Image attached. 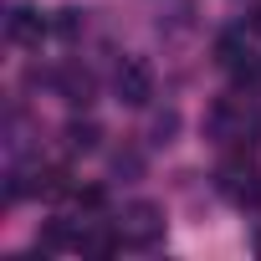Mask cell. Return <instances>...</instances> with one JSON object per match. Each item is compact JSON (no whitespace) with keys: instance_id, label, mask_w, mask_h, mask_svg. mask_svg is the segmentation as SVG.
<instances>
[{"instance_id":"1","label":"cell","mask_w":261,"mask_h":261,"mask_svg":"<svg viewBox=\"0 0 261 261\" xmlns=\"http://www.w3.org/2000/svg\"><path fill=\"white\" fill-rule=\"evenodd\" d=\"M118 236H123V246L149 251V246L164 236V210H159V205H149V200L128 205V210H123V220H118Z\"/></svg>"},{"instance_id":"2","label":"cell","mask_w":261,"mask_h":261,"mask_svg":"<svg viewBox=\"0 0 261 261\" xmlns=\"http://www.w3.org/2000/svg\"><path fill=\"white\" fill-rule=\"evenodd\" d=\"M113 92H118V102H128V108H144V102L154 97V72H149V62H139V57L118 62V72H113Z\"/></svg>"},{"instance_id":"3","label":"cell","mask_w":261,"mask_h":261,"mask_svg":"<svg viewBox=\"0 0 261 261\" xmlns=\"http://www.w3.org/2000/svg\"><path fill=\"white\" fill-rule=\"evenodd\" d=\"M205 134H210L215 144H236V139H246V108H241L236 97H215V102L205 108Z\"/></svg>"},{"instance_id":"4","label":"cell","mask_w":261,"mask_h":261,"mask_svg":"<svg viewBox=\"0 0 261 261\" xmlns=\"http://www.w3.org/2000/svg\"><path fill=\"white\" fill-rule=\"evenodd\" d=\"M46 31H51V21H46L41 11H31V6H16V11L6 16V36H11L16 46H36Z\"/></svg>"},{"instance_id":"5","label":"cell","mask_w":261,"mask_h":261,"mask_svg":"<svg viewBox=\"0 0 261 261\" xmlns=\"http://www.w3.org/2000/svg\"><path fill=\"white\" fill-rule=\"evenodd\" d=\"M102 144V128L92 123V118H77V123H67V149L72 154H92Z\"/></svg>"},{"instance_id":"6","label":"cell","mask_w":261,"mask_h":261,"mask_svg":"<svg viewBox=\"0 0 261 261\" xmlns=\"http://www.w3.org/2000/svg\"><path fill=\"white\" fill-rule=\"evenodd\" d=\"M215 62H220V67H230V72H236V67H246V62H251V46H246V36H241V31L220 36V41H215Z\"/></svg>"},{"instance_id":"7","label":"cell","mask_w":261,"mask_h":261,"mask_svg":"<svg viewBox=\"0 0 261 261\" xmlns=\"http://www.w3.org/2000/svg\"><path fill=\"white\" fill-rule=\"evenodd\" d=\"M62 97H67L72 108H87V102H92V77H87V72H62Z\"/></svg>"},{"instance_id":"8","label":"cell","mask_w":261,"mask_h":261,"mask_svg":"<svg viewBox=\"0 0 261 261\" xmlns=\"http://www.w3.org/2000/svg\"><path fill=\"white\" fill-rule=\"evenodd\" d=\"M36 195H41V200H62V195H72L67 169H41V174H36Z\"/></svg>"},{"instance_id":"9","label":"cell","mask_w":261,"mask_h":261,"mask_svg":"<svg viewBox=\"0 0 261 261\" xmlns=\"http://www.w3.org/2000/svg\"><path fill=\"white\" fill-rule=\"evenodd\" d=\"M123 246V236H108V230H82V246L77 251H87V256H113Z\"/></svg>"},{"instance_id":"10","label":"cell","mask_w":261,"mask_h":261,"mask_svg":"<svg viewBox=\"0 0 261 261\" xmlns=\"http://www.w3.org/2000/svg\"><path fill=\"white\" fill-rule=\"evenodd\" d=\"M174 128H179V113H159V118L149 123V144H169Z\"/></svg>"},{"instance_id":"11","label":"cell","mask_w":261,"mask_h":261,"mask_svg":"<svg viewBox=\"0 0 261 261\" xmlns=\"http://www.w3.org/2000/svg\"><path fill=\"white\" fill-rule=\"evenodd\" d=\"M51 31H62V36H77V31H82V11H57Z\"/></svg>"},{"instance_id":"12","label":"cell","mask_w":261,"mask_h":261,"mask_svg":"<svg viewBox=\"0 0 261 261\" xmlns=\"http://www.w3.org/2000/svg\"><path fill=\"white\" fill-rule=\"evenodd\" d=\"M102 200H108V195H102V185H87V190H77V205H82V210H102Z\"/></svg>"},{"instance_id":"13","label":"cell","mask_w":261,"mask_h":261,"mask_svg":"<svg viewBox=\"0 0 261 261\" xmlns=\"http://www.w3.org/2000/svg\"><path fill=\"white\" fill-rule=\"evenodd\" d=\"M113 174H139V154H118L113 159Z\"/></svg>"},{"instance_id":"14","label":"cell","mask_w":261,"mask_h":261,"mask_svg":"<svg viewBox=\"0 0 261 261\" xmlns=\"http://www.w3.org/2000/svg\"><path fill=\"white\" fill-rule=\"evenodd\" d=\"M246 26H251V31H261V6L251 11V21H246Z\"/></svg>"}]
</instances>
